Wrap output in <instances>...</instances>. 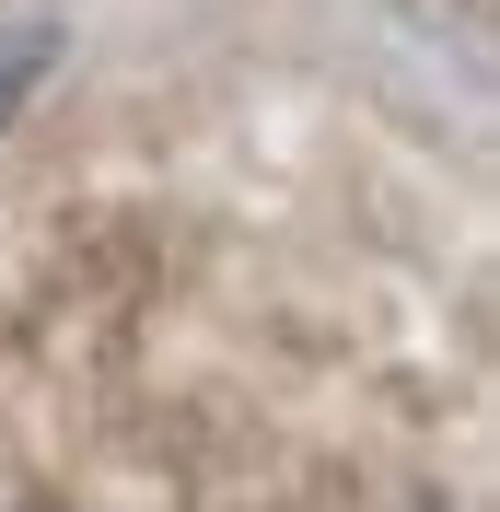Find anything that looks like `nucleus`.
<instances>
[{
	"instance_id": "obj_1",
	"label": "nucleus",
	"mask_w": 500,
	"mask_h": 512,
	"mask_svg": "<svg viewBox=\"0 0 500 512\" xmlns=\"http://www.w3.org/2000/svg\"><path fill=\"white\" fill-rule=\"evenodd\" d=\"M47 70H59V35H47V24H0V128L35 105V82H47Z\"/></svg>"
},
{
	"instance_id": "obj_2",
	"label": "nucleus",
	"mask_w": 500,
	"mask_h": 512,
	"mask_svg": "<svg viewBox=\"0 0 500 512\" xmlns=\"http://www.w3.org/2000/svg\"><path fill=\"white\" fill-rule=\"evenodd\" d=\"M24 512H47V501H24Z\"/></svg>"
}]
</instances>
